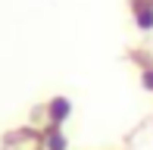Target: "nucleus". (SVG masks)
Instances as JSON below:
<instances>
[{"label": "nucleus", "instance_id": "nucleus-1", "mask_svg": "<svg viewBox=\"0 0 153 150\" xmlns=\"http://www.w3.org/2000/svg\"><path fill=\"white\" fill-rule=\"evenodd\" d=\"M131 16L141 31H153V0H131Z\"/></svg>", "mask_w": 153, "mask_h": 150}, {"label": "nucleus", "instance_id": "nucleus-2", "mask_svg": "<svg viewBox=\"0 0 153 150\" xmlns=\"http://www.w3.org/2000/svg\"><path fill=\"white\" fill-rule=\"evenodd\" d=\"M69 113H72V103H69V97H53L50 103H47V125L62 128V122L69 119Z\"/></svg>", "mask_w": 153, "mask_h": 150}, {"label": "nucleus", "instance_id": "nucleus-3", "mask_svg": "<svg viewBox=\"0 0 153 150\" xmlns=\"http://www.w3.org/2000/svg\"><path fill=\"white\" fill-rule=\"evenodd\" d=\"M41 150H69L62 128H56V125H47L44 131H41Z\"/></svg>", "mask_w": 153, "mask_h": 150}, {"label": "nucleus", "instance_id": "nucleus-4", "mask_svg": "<svg viewBox=\"0 0 153 150\" xmlns=\"http://www.w3.org/2000/svg\"><path fill=\"white\" fill-rule=\"evenodd\" d=\"M141 85L153 94V66H144V69H141Z\"/></svg>", "mask_w": 153, "mask_h": 150}]
</instances>
